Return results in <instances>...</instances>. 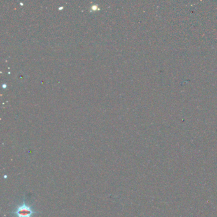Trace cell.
<instances>
[{
	"mask_svg": "<svg viewBox=\"0 0 217 217\" xmlns=\"http://www.w3.org/2000/svg\"><path fill=\"white\" fill-rule=\"evenodd\" d=\"M38 212L34 210V209L30 205L28 204L24 199L22 204L19 205L15 210L12 212L16 217H33Z\"/></svg>",
	"mask_w": 217,
	"mask_h": 217,
	"instance_id": "cell-1",
	"label": "cell"
}]
</instances>
